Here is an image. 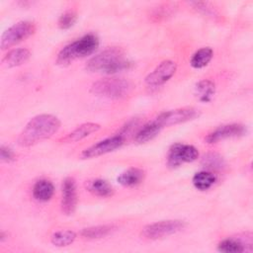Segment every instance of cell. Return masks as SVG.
Masks as SVG:
<instances>
[{
  "mask_svg": "<svg viewBox=\"0 0 253 253\" xmlns=\"http://www.w3.org/2000/svg\"><path fill=\"white\" fill-rule=\"evenodd\" d=\"M59 119L50 114H41L32 118L21 131L18 142L23 147L33 146L55 134L60 128Z\"/></svg>",
  "mask_w": 253,
  "mask_h": 253,
  "instance_id": "1",
  "label": "cell"
},
{
  "mask_svg": "<svg viewBox=\"0 0 253 253\" xmlns=\"http://www.w3.org/2000/svg\"><path fill=\"white\" fill-rule=\"evenodd\" d=\"M132 66L133 62L124 57V51L121 47L112 46L92 56L87 61L85 68L89 72L115 74L121 71L128 70Z\"/></svg>",
  "mask_w": 253,
  "mask_h": 253,
  "instance_id": "2",
  "label": "cell"
},
{
  "mask_svg": "<svg viewBox=\"0 0 253 253\" xmlns=\"http://www.w3.org/2000/svg\"><path fill=\"white\" fill-rule=\"evenodd\" d=\"M99 46V39L94 34H87L63 46L57 54L56 63L68 65L76 59L93 54Z\"/></svg>",
  "mask_w": 253,
  "mask_h": 253,
  "instance_id": "3",
  "label": "cell"
},
{
  "mask_svg": "<svg viewBox=\"0 0 253 253\" xmlns=\"http://www.w3.org/2000/svg\"><path fill=\"white\" fill-rule=\"evenodd\" d=\"M131 89L130 81L125 78L108 77L95 81L90 87V92L96 96L118 100L126 97Z\"/></svg>",
  "mask_w": 253,
  "mask_h": 253,
  "instance_id": "4",
  "label": "cell"
},
{
  "mask_svg": "<svg viewBox=\"0 0 253 253\" xmlns=\"http://www.w3.org/2000/svg\"><path fill=\"white\" fill-rule=\"evenodd\" d=\"M187 226V223L181 219L160 220L145 225L140 232V235L147 240H157L182 231Z\"/></svg>",
  "mask_w": 253,
  "mask_h": 253,
  "instance_id": "5",
  "label": "cell"
},
{
  "mask_svg": "<svg viewBox=\"0 0 253 253\" xmlns=\"http://www.w3.org/2000/svg\"><path fill=\"white\" fill-rule=\"evenodd\" d=\"M37 30L36 25L30 21H20L8 28L1 37L0 47L2 50L25 41L35 34Z\"/></svg>",
  "mask_w": 253,
  "mask_h": 253,
  "instance_id": "6",
  "label": "cell"
},
{
  "mask_svg": "<svg viewBox=\"0 0 253 253\" xmlns=\"http://www.w3.org/2000/svg\"><path fill=\"white\" fill-rule=\"evenodd\" d=\"M201 112L194 107H184L175 110L165 111L159 114L155 121L162 126H170L179 124H183L189 121H193L199 118Z\"/></svg>",
  "mask_w": 253,
  "mask_h": 253,
  "instance_id": "7",
  "label": "cell"
},
{
  "mask_svg": "<svg viewBox=\"0 0 253 253\" xmlns=\"http://www.w3.org/2000/svg\"><path fill=\"white\" fill-rule=\"evenodd\" d=\"M199 150L191 144L174 143L169 148L167 154V165L170 168L180 167L184 163H190L197 160Z\"/></svg>",
  "mask_w": 253,
  "mask_h": 253,
  "instance_id": "8",
  "label": "cell"
},
{
  "mask_svg": "<svg viewBox=\"0 0 253 253\" xmlns=\"http://www.w3.org/2000/svg\"><path fill=\"white\" fill-rule=\"evenodd\" d=\"M177 63L166 59L161 61L144 79L145 84L150 88H157L168 82L176 73Z\"/></svg>",
  "mask_w": 253,
  "mask_h": 253,
  "instance_id": "9",
  "label": "cell"
},
{
  "mask_svg": "<svg viewBox=\"0 0 253 253\" xmlns=\"http://www.w3.org/2000/svg\"><path fill=\"white\" fill-rule=\"evenodd\" d=\"M124 141H125V136L118 133L116 135L100 140L97 143L85 148L81 152L80 157L82 159H90V158L107 154L109 152H112L120 148L124 144Z\"/></svg>",
  "mask_w": 253,
  "mask_h": 253,
  "instance_id": "10",
  "label": "cell"
},
{
  "mask_svg": "<svg viewBox=\"0 0 253 253\" xmlns=\"http://www.w3.org/2000/svg\"><path fill=\"white\" fill-rule=\"evenodd\" d=\"M61 211L66 215L74 213L77 207L76 183L72 177H66L61 187Z\"/></svg>",
  "mask_w": 253,
  "mask_h": 253,
  "instance_id": "11",
  "label": "cell"
},
{
  "mask_svg": "<svg viewBox=\"0 0 253 253\" xmlns=\"http://www.w3.org/2000/svg\"><path fill=\"white\" fill-rule=\"evenodd\" d=\"M247 128L244 125L241 124H229L223 125L215 128L213 131L210 132L205 140L208 143H216L220 140H224L227 138L240 137L246 134Z\"/></svg>",
  "mask_w": 253,
  "mask_h": 253,
  "instance_id": "12",
  "label": "cell"
},
{
  "mask_svg": "<svg viewBox=\"0 0 253 253\" xmlns=\"http://www.w3.org/2000/svg\"><path fill=\"white\" fill-rule=\"evenodd\" d=\"M101 126L96 123H84L74 128L71 132H69L65 137L62 138V142H77L80 141L92 133L100 130Z\"/></svg>",
  "mask_w": 253,
  "mask_h": 253,
  "instance_id": "13",
  "label": "cell"
},
{
  "mask_svg": "<svg viewBox=\"0 0 253 253\" xmlns=\"http://www.w3.org/2000/svg\"><path fill=\"white\" fill-rule=\"evenodd\" d=\"M144 177H145L144 170L137 167H130L126 171L122 172L118 176L117 181L120 185L124 187L131 188L142 183L144 180Z\"/></svg>",
  "mask_w": 253,
  "mask_h": 253,
  "instance_id": "14",
  "label": "cell"
},
{
  "mask_svg": "<svg viewBox=\"0 0 253 253\" xmlns=\"http://www.w3.org/2000/svg\"><path fill=\"white\" fill-rule=\"evenodd\" d=\"M30 57L31 51L28 48H14L4 55L2 58V63L8 68H13L25 64Z\"/></svg>",
  "mask_w": 253,
  "mask_h": 253,
  "instance_id": "15",
  "label": "cell"
},
{
  "mask_svg": "<svg viewBox=\"0 0 253 253\" xmlns=\"http://www.w3.org/2000/svg\"><path fill=\"white\" fill-rule=\"evenodd\" d=\"M54 194V186L47 179L38 180L33 187V197L39 202H48Z\"/></svg>",
  "mask_w": 253,
  "mask_h": 253,
  "instance_id": "16",
  "label": "cell"
},
{
  "mask_svg": "<svg viewBox=\"0 0 253 253\" xmlns=\"http://www.w3.org/2000/svg\"><path fill=\"white\" fill-rule=\"evenodd\" d=\"M163 127L154 120L143 125L134 134V141L137 143H145L153 139Z\"/></svg>",
  "mask_w": 253,
  "mask_h": 253,
  "instance_id": "17",
  "label": "cell"
},
{
  "mask_svg": "<svg viewBox=\"0 0 253 253\" xmlns=\"http://www.w3.org/2000/svg\"><path fill=\"white\" fill-rule=\"evenodd\" d=\"M194 93L199 101L203 103H209L211 101L215 94V85L209 79L201 80L195 85Z\"/></svg>",
  "mask_w": 253,
  "mask_h": 253,
  "instance_id": "18",
  "label": "cell"
},
{
  "mask_svg": "<svg viewBox=\"0 0 253 253\" xmlns=\"http://www.w3.org/2000/svg\"><path fill=\"white\" fill-rule=\"evenodd\" d=\"M86 189L93 195L101 198H108L114 195L113 187L103 179H93L87 182Z\"/></svg>",
  "mask_w": 253,
  "mask_h": 253,
  "instance_id": "19",
  "label": "cell"
},
{
  "mask_svg": "<svg viewBox=\"0 0 253 253\" xmlns=\"http://www.w3.org/2000/svg\"><path fill=\"white\" fill-rule=\"evenodd\" d=\"M116 229L113 224H102L90 227H85L80 231V235L85 239H100L108 236Z\"/></svg>",
  "mask_w": 253,
  "mask_h": 253,
  "instance_id": "20",
  "label": "cell"
},
{
  "mask_svg": "<svg viewBox=\"0 0 253 253\" xmlns=\"http://www.w3.org/2000/svg\"><path fill=\"white\" fill-rule=\"evenodd\" d=\"M192 182L197 190L207 191L215 184L216 176L209 171H200L193 176Z\"/></svg>",
  "mask_w": 253,
  "mask_h": 253,
  "instance_id": "21",
  "label": "cell"
},
{
  "mask_svg": "<svg viewBox=\"0 0 253 253\" xmlns=\"http://www.w3.org/2000/svg\"><path fill=\"white\" fill-rule=\"evenodd\" d=\"M213 55V51L211 47H202L198 49L191 57L190 64L193 68L201 69L209 64Z\"/></svg>",
  "mask_w": 253,
  "mask_h": 253,
  "instance_id": "22",
  "label": "cell"
},
{
  "mask_svg": "<svg viewBox=\"0 0 253 253\" xmlns=\"http://www.w3.org/2000/svg\"><path fill=\"white\" fill-rule=\"evenodd\" d=\"M76 239V233L70 229H62L55 231L51 237L50 242L56 247H65L72 244Z\"/></svg>",
  "mask_w": 253,
  "mask_h": 253,
  "instance_id": "23",
  "label": "cell"
},
{
  "mask_svg": "<svg viewBox=\"0 0 253 253\" xmlns=\"http://www.w3.org/2000/svg\"><path fill=\"white\" fill-rule=\"evenodd\" d=\"M217 251L222 253H242L246 251V244L236 238H226L218 243Z\"/></svg>",
  "mask_w": 253,
  "mask_h": 253,
  "instance_id": "24",
  "label": "cell"
},
{
  "mask_svg": "<svg viewBox=\"0 0 253 253\" xmlns=\"http://www.w3.org/2000/svg\"><path fill=\"white\" fill-rule=\"evenodd\" d=\"M202 164L209 169H221L224 166V160L219 154L210 152L204 155Z\"/></svg>",
  "mask_w": 253,
  "mask_h": 253,
  "instance_id": "25",
  "label": "cell"
},
{
  "mask_svg": "<svg viewBox=\"0 0 253 253\" xmlns=\"http://www.w3.org/2000/svg\"><path fill=\"white\" fill-rule=\"evenodd\" d=\"M77 21V14L74 11H66L60 15L58 19V27L61 30H68L70 29Z\"/></svg>",
  "mask_w": 253,
  "mask_h": 253,
  "instance_id": "26",
  "label": "cell"
},
{
  "mask_svg": "<svg viewBox=\"0 0 253 253\" xmlns=\"http://www.w3.org/2000/svg\"><path fill=\"white\" fill-rule=\"evenodd\" d=\"M190 4L193 5L195 9H197L198 11L206 14L207 16H215L217 14V12L211 6H210L209 3H205V2H191Z\"/></svg>",
  "mask_w": 253,
  "mask_h": 253,
  "instance_id": "27",
  "label": "cell"
},
{
  "mask_svg": "<svg viewBox=\"0 0 253 253\" xmlns=\"http://www.w3.org/2000/svg\"><path fill=\"white\" fill-rule=\"evenodd\" d=\"M15 152L8 146L5 145H1L0 147V158L3 162H11L13 160H15Z\"/></svg>",
  "mask_w": 253,
  "mask_h": 253,
  "instance_id": "28",
  "label": "cell"
},
{
  "mask_svg": "<svg viewBox=\"0 0 253 253\" xmlns=\"http://www.w3.org/2000/svg\"><path fill=\"white\" fill-rule=\"evenodd\" d=\"M157 8H158V9L155 10L153 16H154V17H157L158 19H160V18H165V17H167L168 15H171L174 6L169 5V4H166V5L158 6Z\"/></svg>",
  "mask_w": 253,
  "mask_h": 253,
  "instance_id": "29",
  "label": "cell"
},
{
  "mask_svg": "<svg viewBox=\"0 0 253 253\" xmlns=\"http://www.w3.org/2000/svg\"><path fill=\"white\" fill-rule=\"evenodd\" d=\"M7 236H8V234L5 231H1L0 232V242H4L7 238Z\"/></svg>",
  "mask_w": 253,
  "mask_h": 253,
  "instance_id": "30",
  "label": "cell"
}]
</instances>
